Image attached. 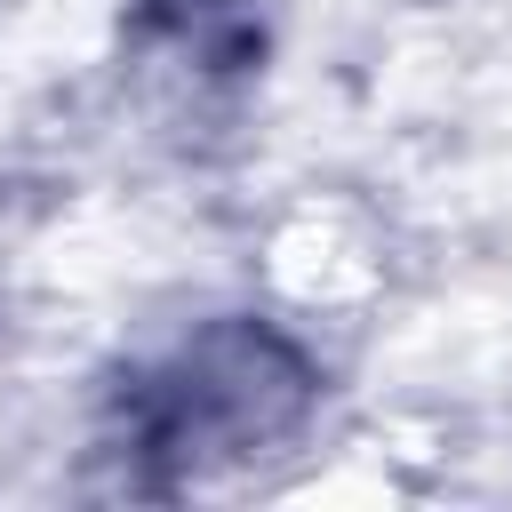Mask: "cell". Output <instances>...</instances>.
<instances>
[{
	"instance_id": "obj_1",
	"label": "cell",
	"mask_w": 512,
	"mask_h": 512,
	"mask_svg": "<svg viewBox=\"0 0 512 512\" xmlns=\"http://www.w3.org/2000/svg\"><path fill=\"white\" fill-rule=\"evenodd\" d=\"M320 400L312 360L264 320H208L112 392V448L152 480L184 488L216 464L280 448Z\"/></svg>"
},
{
	"instance_id": "obj_2",
	"label": "cell",
	"mask_w": 512,
	"mask_h": 512,
	"mask_svg": "<svg viewBox=\"0 0 512 512\" xmlns=\"http://www.w3.org/2000/svg\"><path fill=\"white\" fill-rule=\"evenodd\" d=\"M128 24L200 80H232L264 56V0H128Z\"/></svg>"
}]
</instances>
